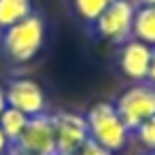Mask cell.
<instances>
[{
  "label": "cell",
  "instance_id": "6da1fadb",
  "mask_svg": "<svg viewBox=\"0 0 155 155\" xmlns=\"http://www.w3.org/2000/svg\"><path fill=\"white\" fill-rule=\"evenodd\" d=\"M45 38H47L45 17L34 11L30 17L0 32V49L9 62L28 64L41 53V49L45 47Z\"/></svg>",
  "mask_w": 155,
  "mask_h": 155
},
{
  "label": "cell",
  "instance_id": "7a4b0ae2",
  "mask_svg": "<svg viewBox=\"0 0 155 155\" xmlns=\"http://www.w3.org/2000/svg\"><path fill=\"white\" fill-rule=\"evenodd\" d=\"M83 117L87 123L89 140H94L96 144H100L102 149H106L110 153L121 151L125 147L130 130L121 121L113 102H96Z\"/></svg>",
  "mask_w": 155,
  "mask_h": 155
},
{
  "label": "cell",
  "instance_id": "3957f363",
  "mask_svg": "<svg viewBox=\"0 0 155 155\" xmlns=\"http://www.w3.org/2000/svg\"><path fill=\"white\" fill-rule=\"evenodd\" d=\"M134 11H136V5L132 0H113L104 9V13L89 26V32L100 41L123 45L132 38Z\"/></svg>",
  "mask_w": 155,
  "mask_h": 155
},
{
  "label": "cell",
  "instance_id": "277c9868",
  "mask_svg": "<svg viewBox=\"0 0 155 155\" xmlns=\"http://www.w3.org/2000/svg\"><path fill=\"white\" fill-rule=\"evenodd\" d=\"M113 104H115L121 121L125 123V127L132 134L140 123H144L147 119H151L155 115V87L147 81L136 83L130 89H125Z\"/></svg>",
  "mask_w": 155,
  "mask_h": 155
},
{
  "label": "cell",
  "instance_id": "5b68a950",
  "mask_svg": "<svg viewBox=\"0 0 155 155\" xmlns=\"http://www.w3.org/2000/svg\"><path fill=\"white\" fill-rule=\"evenodd\" d=\"M9 153L21 155H55V136H53V121L49 113L34 115L28 119L26 130L21 136L9 144Z\"/></svg>",
  "mask_w": 155,
  "mask_h": 155
},
{
  "label": "cell",
  "instance_id": "8992f818",
  "mask_svg": "<svg viewBox=\"0 0 155 155\" xmlns=\"http://www.w3.org/2000/svg\"><path fill=\"white\" fill-rule=\"evenodd\" d=\"M51 121H53V136H55V155L74 153L89 140L87 123L83 115L58 110L51 115Z\"/></svg>",
  "mask_w": 155,
  "mask_h": 155
},
{
  "label": "cell",
  "instance_id": "52a82bcc",
  "mask_svg": "<svg viewBox=\"0 0 155 155\" xmlns=\"http://www.w3.org/2000/svg\"><path fill=\"white\" fill-rule=\"evenodd\" d=\"M5 98H7V106L21 110L28 117L34 115H43L47 113V98L43 87L26 77H17L11 79L5 87Z\"/></svg>",
  "mask_w": 155,
  "mask_h": 155
},
{
  "label": "cell",
  "instance_id": "ba28073f",
  "mask_svg": "<svg viewBox=\"0 0 155 155\" xmlns=\"http://www.w3.org/2000/svg\"><path fill=\"white\" fill-rule=\"evenodd\" d=\"M151 55H153V47H149V45H144L140 41L130 38L127 43L121 45V51H119V68H121V72L127 79H132L136 83H142L149 77Z\"/></svg>",
  "mask_w": 155,
  "mask_h": 155
},
{
  "label": "cell",
  "instance_id": "9c48e42d",
  "mask_svg": "<svg viewBox=\"0 0 155 155\" xmlns=\"http://www.w3.org/2000/svg\"><path fill=\"white\" fill-rule=\"evenodd\" d=\"M132 38L149 47H155V7H147V5L136 7L134 24H132Z\"/></svg>",
  "mask_w": 155,
  "mask_h": 155
},
{
  "label": "cell",
  "instance_id": "30bf717a",
  "mask_svg": "<svg viewBox=\"0 0 155 155\" xmlns=\"http://www.w3.org/2000/svg\"><path fill=\"white\" fill-rule=\"evenodd\" d=\"M34 13L32 0H0V32Z\"/></svg>",
  "mask_w": 155,
  "mask_h": 155
},
{
  "label": "cell",
  "instance_id": "8fae6325",
  "mask_svg": "<svg viewBox=\"0 0 155 155\" xmlns=\"http://www.w3.org/2000/svg\"><path fill=\"white\" fill-rule=\"evenodd\" d=\"M28 115H24L21 110H17V108H11V106H7L5 110H2V115H0V130L5 132V136H7V140H9V144L11 142H15L19 136H21V132L26 130V125H28Z\"/></svg>",
  "mask_w": 155,
  "mask_h": 155
},
{
  "label": "cell",
  "instance_id": "7c38bea8",
  "mask_svg": "<svg viewBox=\"0 0 155 155\" xmlns=\"http://www.w3.org/2000/svg\"><path fill=\"white\" fill-rule=\"evenodd\" d=\"M113 2V0H70L72 11L77 13L79 19H83L87 26H91L102 13L104 9Z\"/></svg>",
  "mask_w": 155,
  "mask_h": 155
},
{
  "label": "cell",
  "instance_id": "4fadbf2b",
  "mask_svg": "<svg viewBox=\"0 0 155 155\" xmlns=\"http://www.w3.org/2000/svg\"><path fill=\"white\" fill-rule=\"evenodd\" d=\"M136 138L140 140L142 147H147L149 151H155V115L151 119H147L144 123H140L136 130H134Z\"/></svg>",
  "mask_w": 155,
  "mask_h": 155
},
{
  "label": "cell",
  "instance_id": "5bb4252c",
  "mask_svg": "<svg viewBox=\"0 0 155 155\" xmlns=\"http://www.w3.org/2000/svg\"><path fill=\"white\" fill-rule=\"evenodd\" d=\"M68 155H113V153L106 151V149H102V147L96 144L94 140H87L81 149H77L74 153H68Z\"/></svg>",
  "mask_w": 155,
  "mask_h": 155
},
{
  "label": "cell",
  "instance_id": "9a60e30c",
  "mask_svg": "<svg viewBox=\"0 0 155 155\" xmlns=\"http://www.w3.org/2000/svg\"><path fill=\"white\" fill-rule=\"evenodd\" d=\"M147 83H151L155 87V47H153V55H151V68H149V77H147Z\"/></svg>",
  "mask_w": 155,
  "mask_h": 155
},
{
  "label": "cell",
  "instance_id": "2e32d148",
  "mask_svg": "<svg viewBox=\"0 0 155 155\" xmlns=\"http://www.w3.org/2000/svg\"><path fill=\"white\" fill-rule=\"evenodd\" d=\"M7 149H9V140H7L5 132L0 130V155H7Z\"/></svg>",
  "mask_w": 155,
  "mask_h": 155
},
{
  "label": "cell",
  "instance_id": "e0dca14e",
  "mask_svg": "<svg viewBox=\"0 0 155 155\" xmlns=\"http://www.w3.org/2000/svg\"><path fill=\"white\" fill-rule=\"evenodd\" d=\"M5 108H7V98H5V87L0 85V115H2Z\"/></svg>",
  "mask_w": 155,
  "mask_h": 155
},
{
  "label": "cell",
  "instance_id": "ac0fdd59",
  "mask_svg": "<svg viewBox=\"0 0 155 155\" xmlns=\"http://www.w3.org/2000/svg\"><path fill=\"white\" fill-rule=\"evenodd\" d=\"M140 5H147V7H155V0H138Z\"/></svg>",
  "mask_w": 155,
  "mask_h": 155
},
{
  "label": "cell",
  "instance_id": "d6986e66",
  "mask_svg": "<svg viewBox=\"0 0 155 155\" xmlns=\"http://www.w3.org/2000/svg\"><path fill=\"white\" fill-rule=\"evenodd\" d=\"M144 155H155V151H149V153H144Z\"/></svg>",
  "mask_w": 155,
  "mask_h": 155
},
{
  "label": "cell",
  "instance_id": "ffe728a7",
  "mask_svg": "<svg viewBox=\"0 0 155 155\" xmlns=\"http://www.w3.org/2000/svg\"><path fill=\"white\" fill-rule=\"evenodd\" d=\"M9 155H21V153H9Z\"/></svg>",
  "mask_w": 155,
  "mask_h": 155
}]
</instances>
